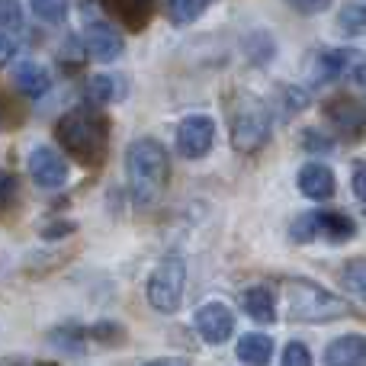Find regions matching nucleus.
<instances>
[{
  "label": "nucleus",
  "instance_id": "nucleus-1",
  "mask_svg": "<svg viewBox=\"0 0 366 366\" xmlns=\"http://www.w3.org/2000/svg\"><path fill=\"white\" fill-rule=\"evenodd\" d=\"M129 189L139 206H154L171 183V158L158 139H135L126 152Z\"/></svg>",
  "mask_w": 366,
  "mask_h": 366
},
{
  "label": "nucleus",
  "instance_id": "nucleus-2",
  "mask_svg": "<svg viewBox=\"0 0 366 366\" xmlns=\"http://www.w3.org/2000/svg\"><path fill=\"white\" fill-rule=\"evenodd\" d=\"M55 135L64 145V152L74 154L81 164H103V158H107L109 122L94 107H77L64 113L55 126Z\"/></svg>",
  "mask_w": 366,
  "mask_h": 366
},
{
  "label": "nucleus",
  "instance_id": "nucleus-3",
  "mask_svg": "<svg viewBox=\"0 0 366 366\" xmlns=\"http://www.w3.org/2000/svg\"><path fill=\"white\" fill-rule=\"evenodd\" d=\"M286 315L292 322H335L350 315V302L312 280H286L283 283Z\"/></svg>",
  "mask_w": 366,
  "mask_h": 366
},
{
  "label": "nucleus",
  "instance_id": "nucleus-4",
  "mask_svg": "<svg viewBox=\"0 0 366 366\" xmlns=\"http://www.w3.org/2000/svg\"><path fill=\"white\" fill-rule=\"evenodd\" d=\"M273 135L270 109L257 97H241L232 109V145L238 152H260Z\"/></svg>",
  "mask_w": 366,
  "mask_h": 366
},
{
  "label": "nucleus",
  "instance_id": "nucleus-5",
  "mask_svg": "<svg viewBox=\"0 0 366 366\" xmlns=\"http://www.w3.org/2000/svg\"><path fill=\"white\" fill-rule=\"evenodd\" d=\"M183 286H187V267H183L180 257H167L161 260L158 267L148 277V302H152L154 312H171L180 309L183 302Z\"/></svg>",
  "mask_w": 366,
  "mask_h": 366
},
{
  "label": "nucleus",
  "instance_id": "nucleus-6",
  "mask_svg": "<svg viewBox=\"0 0 366 366\" xmlns=\"http://www.w3.org/2000/svg\"><path fill=\"white\" fill-rule=\"evenodd\" d=\"M357 234V225L341 212H305L292 222L290 238L299 241V244H309V241H331V244H341V241H350Z\"/></svg>",
  "mask_w": 366,
  "mask_h": 366
},
{
  "label": "nucleus",
  "instance_id": "nucleus-7",
  "mask_svg": "<svg viewBox=\"0 0 366 366\" xmlns=\"http://www.w3.org/2000/svg\"><path fill=\"white\" fill-rule=\"evenodd\" d=\"M215 145V122L212 116H187L177 126V152L187 161H199Z\"/></svg>",
  "mask_w": 366,
  "mask_h": 366
},
{
  "label": "nucleus",
  "instance_id": "nucleus-8",
  "mask_svg": "<svg viewBox=\"0 0 366 366\" xmlns=\"http://www.w3.org/2000/svg\"><path fill=\"white\" fill-rule=\"evenodd\" d=\"M26 167H29V177L36 180V187H42V189H61L68 183V161L51 145L32 148Z\"/></svg>",
  "mask_w": 366,
  "mask_h": 366
},
{
  "label": "nucleus",
  "instance_id": "nucleus-9",
  "mask_svg": "<svg viewBox=\"0 0 366 366\" xmlns=\"http://www.w3.org/2000/svg\"><path fill=\"white\" fill-rule=\"evenodd\" d=\"M366 74V58L357 49H331L318 55V81H360Z\"/></svg>",
  "mask_w": 366,
  "mask_h": 366
},
{
  "label": "nucleus",
  "instance_id": "nucleus-10",
  "mask_svg": "<svg viewBox=\"0 0 366 366\" xmlns=\"http://www.w3.org/2000/svg\"><path fill=\"white\" fill-rule=\"evenodd\" d=\"M193 325L206 344H225L228 337L234 335V315H232V309L222 302H206L193 315Z\"/></svg>",
  "mask_w": 366,
  "mask_h": 366
},
{
  "label": "nucleus",
  "instance_id": "nucleus-11",
  "mask_svg": "<svg viewBox=\"0 0 366 366\" xmlns=\"http://www.w3.org/2000/svg\"><path fill=\"white\" fill-rule=\"evenodd\" d=\"M325 116H328L331 126L341 135H347V139H360L366 132V109L354 97H335V100H328L325 103Z\"/></svg>",
  "mask_w": 366,
  "mask_h": 366
},
{
  "label": "nucleus",
  "instance_id": "nucleus-12",
  "mask_svg": "<svg viewBox=\"0 0 366 366\" xmlns=\"http://www.w3.org/2000/svg\"><path fill=\"white\" fill-rule=\"evenodd\" d=\"M84 51L100 64L116 61L122 55V39L109 23H90L84 29Z\"/></svg>",
  "mask_w": 366,
  "mask_h": 366
},
{
  "label": "nucleus",
  "instance_id": "nucleus-13",
  "mask_svg": "<svg viewBox=\"0 0 366 366\" xmlns=\"http://www.w3.org/2000/svg\"><path fill=\"white\" fill-rule=\"evenodd\" d=\"M299 193L302 196H309V199H331L335 196V189H337V180H335V171L331 167H325V164H305V167H299Z\"/></svg>",
  "mask_w": 366,
  "mask_h": 366
},
{
  "label": "nucleus",
  "instance_id": "nucleus-14",
  "mask_svg": "<svg viewBox=\"0 0 366 366\" xmlns=\"http://www.w3.org/2000/svg\"><path fill=\"white\" fill-rule=\"evenodd\" d=\"M325 366H366V337L341 335L325 347Z\"/></svg>",
  "mask_w": 366,
  "mask_h": 366
},
{
  "label": "nucleus",
  "instance_id": "nucleus-15",
  "mask_svg": "<svg viewBox=\"0 0 366 366\" xmlns=\"http://www.w3.org/2000/svg\"><path fill=\"white\" fill-rule=\"evenodd\" d=\"M13 84L26 97H45L51 90V74L36 61H19L13 68Z\"/></svg>",
  "mask_w": 366,
  "mask_h": 366
},
{
  "label": "nucleus",
  "instance_id": "nucleus-16",
  "mask_svg": "<svg viewBox=\"0 0 366 366\" xmlns=\"http://www.w3.org/2000/svg\"><path fill=\"white\" fill-rule=\"evenodd\" d=\"M107 10H113L129 29H145L148 19H152L154 0H103Z\"/></svg>",
  "mask_w": 366,
  "mask_h": 366
},
{
  "label": "nucleus",
  "instance_id": "nucleus-17",
  "mask_svg": "<svg viewBox=\"0 0 366 366\" xmlns=\"http://www.w3.org/2000/svg\"><path fill=\"white\" fill-rule=\"evenodd\" d=\"M241 309L260 325H270L277 318V302H273V292L267 286H251V290L241 296Z\"/></svg>",
  "mask_w": 366,
  "mask_h": 366
},
{
  "label": "nucleus",
  "instance_id": "nucleus-18",
  "mask_svg": "<svg viewBox=\"0 0 366 366\" xmlns=\"http://www.w3.org/2000/svg\"><path fill=\"white\" fill-rule=\"evenodd\" d=\"M238 360L244 366H270V360H273V337L244 335L238 341Z\"/></svg>",
  "mask_w": 366,
  "mask_h": 366
},
{
  "label": "nucleus",
  "instance_id": "nucleus-19",
  "mask_svg": "<svg viewBox=\"0 0 366 366\" xmlns=\"http://www.w3.org/2000/svg\"><path fill=\"white\" fill-rule=\"evenodd\" d=\"M49 344L55 350H61V354H71V357H81L84 347H87V341H84V331L77 328V325H61V328H55L49 335Z\"/></svg>",
  "mask_w": 366,
  "mask_h": 366
},
{
  "label": "nucleus",
  "instance_id": "nucleus-20",
  "mask_svg": "<svg viewBox=\"0 0 366 366\" xmlns=\"http://www.w3.org/2000/svg\"><path fill=\"white\" fill-rule=\"evenodd\" d=\"M209 4H212V0H167V19H171L174 26H187V23H193L196 16H202Z\"/></svg>",
  "mask_w": 366,
  "mask_h": 366
},
{
  "label": "nucleus",
  "instance_id": "nucleus-21",
  "mask_svg": "<svg viewBox=\"0 0 366 366\" xmlns=\"http://www.w3.org/2000/svg\"><path fill=\"white\" fill-rule=\"evenodd\" d=\"M337 26H341V32H347V36H360V32H366V6H357V4L344 6Z\"/></svg>",
  "mask_w": 366,
  "mask_h": 366
},
{
  "label": "nucleus",
  "instance_id": "nucleus-22",
  "mask_svg": "<svg viewBox=\"0 0 366 366\" xmlns=\"http://www.w3.org/2000/svg\"><path fill=\"white\" fill-rule=\"evenodd\" d=\"M32 13L42 23H61L68 16V0H32Z\"/></svg>",
  "mask_w": 366,
  "mask_h": 366
},
{
  "label": "nucleus",
  "instance_id": "nucleus-23",
  "mask_svg": "<svg viewBox=\"0 0 366 366\" xmlns=\"http://www.w3.org/2000/svg\"><path fill=\"white\" fill-rule=\"evenodd\" d=\"M344 283L354 296H360L366 302V260H354V264L344 267Z\"/></svg>",
  "mask_w": 366,
  "mask_h": 366
},
{
  "label": "nucleus",
  "instance_id": "nucleus-24",
  "mask_svg": "<svg viewBox=\"0 0 366 366\" xmlns=\"http://www.w3.org/2000/svg\"><path fill=\"white\" fill-rule=\"evenodd\" d=\"M0 29H23V6H19V0H0Z\"/></svg>",
  "mask_w": 366,
  "mask_h": 366
},
{
  "label": "nucleus",
  "instance_id": "nucleus-25",
  "mask_svg": "<svg viewBox=\"0 0 366 366\" xmlns=\"http://www.w3.org/2000/svg\"><path fill=\"white\" fill-rule=\"evenodd\" d=\"M280 366H312V350L302 341H290L283 350V363Z\"/></svg>",
  "mask_w": 366,
  "mask_h": 366
},
{
  "label": "nucleus",
  "instance_id": "nucleus-26",
  "mask_svg": "<svg viewBox=\"0 0 366 366\" xmlns=\"http://www.w3.org/2000/svg\"><path fill=\"white\" fill-rule=\"evenodd\" d=\"M16 193H19V180H16V174L0 171V209L13 206V202H16Z\"/></svg>",
  "mask_w": 366,
  "mask_h": 366
},
{
  "label": "nucleus",
  "instance_id": "nucleus-27",
  "mask_svg": "<svg viewBox=\"0 0 366 366\" xmlns=\"http://www.w3.org/2000/svg\"><path fill=\"white\" fill-rule=\"evenodd\" d=\"M87 90H90V100H97V103H107V100H113V97H119L116 94V84L109 81V77H94V81L87 84Z\"/></svg>",
  "mask_w": 366,
  "mask_h": 366
},
{
  "label": "nucleus",
  "instance_id": "nucleus-28",
  "mask_svg": "<svg viewBox=\"0 0 366 366\" xmlns=\"http://www.w3.org/2000/svg\"><path fill=\"white\" fill-rule=\"evenodd\" d=\"M90 335H94V341H122V328L113 322H100L90 328Z\"/></svg>",
  "mask_w": 366,
  "mask_h": 366
},
{
  "label": "nucleus",
  "instance_id": "nucleus-29",
  "mask_svg": "<svg viewBox=\"0 0 366 366\" xmlns=\"http://www.w3.org/2000/svg\"><path fill=\"white\" fill-rule=\"evenodd\" d=\"M292 10L305 13V16H315V13H325L331 6V0H286Z\"/></svg>",
  "mask_w": 366,
  "mask_h": 366
},
{
  "label": "nucleus",
  "instance_id": "nucleus-30",
  "mask_svg": "<svg viewBox=\"0 0 366 366\" xmlns=\"http://www.w3.org/2000/svg\"><path fill=\"white\" fill-rule=\"evenodd\" d=\"M302 142H309V152H331V139H322V135L315 132V129H309V132H302Z\"/></svg>",
  "mask_w": 366,
  "mask_h": 366
},
{
  "label": "nucleus",
  "instance_id": "nucleus-31",
  "mask_svg": "<svg viewBox=\"0 0 366 366\" xmlns=\"http://www.w3.org/2000/svg\"><path fill=\"white\" fill-rule=\"evenodd\" d=\"M13 55H16V45H13V39L0 32V68H4V64H10Z\"/></svg>",
  "mask_w": 366,
  "mask_h": 366
},
{
  "label": "nucleus",
  "instance_id": "nucleus-32",
  "mask_svg": "<svg viewBox=\"0 0 366 366\" xmlns=\"http://www.w3.org/2000/svg\"><path fill=\"white\" fill-rule=\"evenodd\" d=\"M71 232H74V222H58V225L42 228V238H61V234H71Z\"/></svg>",
  "mask_w": 366,
  "mask_h": 366
},
{
  "label": "nucleus",
  "instance_id": "nucleus-33",
  "mask_svg": "<svg viewBox=\"0 0 366 366\" xmlns=\"http://www.w3.org/2000/svg\"><path fill=\"white\" fill-rule=\"evenodd\" d=\"M354 193L366 202V167H360V171L354 174Z\"/></svg>",
  "mask_w": 366,
  "mask_h": 366
},
{
  "label": "nucleus",
  "instance_id": "nucleus-34",
  "mask_svg": "<svg viewBox=\"0 0 366 366\" xmlns=\"http://www.w3.org/2000/svg\"><path fill=\"white\" fill-rule=\"evenodd\" d=\"M142 366H189V363L183 360V357H161V360H148Z\"/></svg>",
  "mask_w": 366,
  "mask_h": 366
},
{
  "label": "nucleus",
  "instance_id": "nucleus-35",
  "mask_svg": "<svg viewBox=\"0 0 366 366\" xmlns=\"http://www.w3.org/2000/svg\"><path fill=\"white\" fill-rule=\"evenodd\" d=\"M0 126H4V107H0Z\"/></svg>",
  "mask_w": 366,
  "mask_h": 366
}]
</instances>
